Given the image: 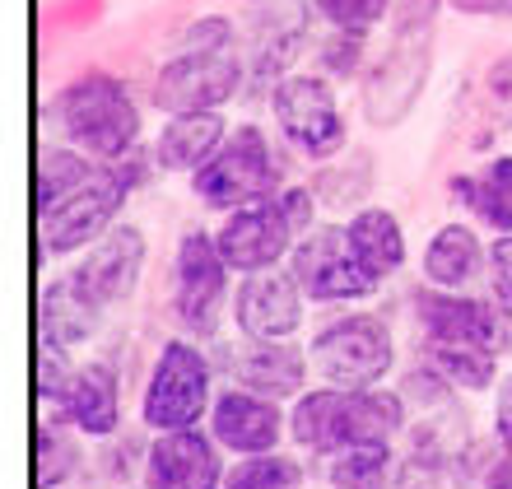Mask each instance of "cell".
<instances>
[{
  "instance_id": "cell-7",
  "label": "cell",
  "mask_w": 512,
  "mask_h": 489,
  "mask_svg": "<svg viewBox=\"0 0 512 489\" xmlns=\"http://www.w3.org/2000/svg\"><path fill=\"white\" fill-rule=\"evenodd\" d=\"M210 401V364L187 340H168L145 387V424L159 434L191 429Z\"/></svg>"
},
{
  "instance_id": "cell-35",
  "label": "cell",
  "mask_w": 512,
  "mask_h": 489,
  "mask_svg": "<svg viewBox=\"0 0 512 489\" xmlns=\"http://www.w3.org/2000/svg\"><path fill=\"white\" fill-rule=\"evenodd\" d=\"M317 187H336V191H326V201L331 205H350V201H359V196H364L368 191V163L364 168H359V173H326L322 182H317Z\"/></svg>"
},
{
  "instance_id": "cell-2",
  "label": "cell",
  "mask_w": 512,
  "mask_h": 489,
  "mask_svg": "<svg viewBox=\"0 0 512 489\" xmlns=\"http://www.w3.org/2000/svg\"><path fill=\"white\" fill-rule=\"evenodd\" d=\"M56 122L75 150L94 154V159H122L135 150V136H140V112H135L126 84L103 70H89L61 89Z\"/></svg>"
},
{
  "instance_id": "cell-31",
  "label": "cell",
  "mask_w": 512,
  "mask_h": 489,
  "mask_svg": "<svg viewBox=\"0 0 512 489\" xmlns=\"http://www.w3.org/2000/svg\"><path fill=\"white\" fill-rule=\"evenodd\" d=\"M70 364H66V345L61 340H52L47 331L38 336V396L47 401H66V392H70Z\"/></svg>"
},
{
  "instance_id": "cell-1",
  "label": "cell",
  "mask_w": 512,
  "mask_h": 489,
  "mask_svg": "<svg viewBox=\"0 0 512 489\" xmlns=\"http://www.w3.org/2000/svg\"><path fill=\"white\" fill-rule=\"evenodd\" d=\"M405 424L401 396L382 392H350L326 387L294 406V438L308 452H345L364 443H391V434Z\"/></svg>"
},
{
  "instance_id": "cell-24",
  "label": "cell",
  "mask_w": 512,
  "mask_h": 489,
  "mask_svg": "<svg viewBox=\"0 0 512 489\" xmlns=\"http://www.w3.org/2000/svg\"><path fill=\"white\" fill-rule=\"evenodd\" d=\"M480 271V243L466 224H447L424 252V275L438 289H461L471 275Z\"/></svg>"
},
{
  "instance_id": "cell-40",
  "label": "cell",
  "mask_w": 512,
  "mask_h": 489,
  "mask_svg": "<svg viewBox=\"0 0 512 489\" xmlns=\"http://www.w3.org/2000/svg\"><path fill=\"white\" fill-rule=\"evenodd\" d=\"M480 489H512V452H503L499 462H489V471L480 476Z\"/></svg>"
},
{
  "instance_id": "cell-36",
  "label": "cell",
  "mask_w": 512,
  "mask_h": 489,
  "mask_svg": "<svg viewBox=\"0 0 512 489\" xmlns=\"http://www.w3.org/2000/svg\"><path fill=\"white\" fill-rule=\"evenodd\" d=\"M391 489H443V466L433 462H419V457H410V466L401 471V480Z\"/></svg>"
},
{
  "instance_id": "cell-12",
  "label": "cell",
  "mask_w": 512,
  "mask_h": 489,
  "mask_svg": "<svg viewBox=\"0 0 512 489\" xmlns=\"http://www.w3.org/2000/svg\"><path fill=\"white\" fill-rule=\"evenodd\" d=\"M294 224H289V215H284L280 196L275 201H252L247 210H238V215L219 229V257L229 261V271H275V261L289 252V243H294Z\"/></svg>"
},
{
  "instance_id": "cell-17",
  "label": "cell",
  "mask_w": 512,
  "mask_h": 489,
  "mask_svg": "<svg viewBox=\"0 0 512 489\" xmlns=\"http://www.w3.org/2000/svg\"><path fill=\"white\" fill-rule=\"evenodd\" d=\"M247 24H252V75L256 80H275L303 52L308 10H303V0H252Z\"/></svg>"
},
{
  "instance_id": "cell-29",
  "label": "cell",
  "mask_w": 512,
  "mask_h": 489,
  "mask_svg": "<svg viewBox=\"0 0 512 489\" xmlns=\"http://www.w3.org/2000/svg\"><path fill=\"white\" fill-rule=\"evenodd\" d=\"M224 489H298V466L289 457H275V452H256V457L233 466Z\"/></svg>"
},
{
  "instance_id": "cell-26",
  "label": "cell",
  "mask_w": 512,
  "mask_h": 489,
  "mask_svg": "<svg viewBox=\"0 0 512 489\" xmlns=\"http://www.w3.org/2000/svg\"><path fill=\"white\" fill-rule=\"evenodd\" d=\"M98 326V308L84 299L70 280H56L47 294H42V331L61 345H80V340L94 336Z\"/></svg>"
},
{
  "instance_id": "cell-34",
  "label": "cell",
  "mask_w": 512,
  "mask_h": 489,
  "mask_svg": "<svg viewBox=\"0 0 512 489\" xmlns=\"http://www.w3.org/2000/svg\"><path fill=\"white\" fill-rule=\"evenodd\" d=\"M391 33L405 38V33H429L433 14H438V0H391Z\"/></svg>"
},
{
  "instance_id": "cell-8",
  "label": "cell",
  "mask_w": 512,
  "mask_h": 489,
  "mask_svg": "<svg viewBox=\"0 0 512 489\" xmlns=\"http://www.w3.org/2000/svg\"><path fill=\"white\" fill-rule=\"evenodd\" d=\"M270 108L275 122L289 136V145L308 154V159H331L345 145V122L331 98V84L317 75H289L270 89Z\"/></svg>"
},
{
  "instance_id": "cell-14",
  "label": "cell",
  "mask_w": 512,
  "mask_h": 489,
  "mask_svg": "<svg viewBox=\"0 0 512 489\" xmlns=\"http://www.w3.org/2000/svg\"><path fill=\"white\" fill-rule=\"evenodd\" d=\"M419 322L429 340H466L480 350L503 354L512 345V322L494 299H452V294H419Z\"/></svg>"
},
{
  "instance_id": "cell-20",
  "label": "cell",
  "mask_w": 512,
  "mask_h": 489,
  "mask_svg": "<svg viewBox=\"0 0 512 489\" xmlns=\"http://www.w3.org/2000/svg\"><path fill=\"white\" fill-rule=\"evenodd\" d=\"M219 145H224V117L219 112H191V117H173L163 126L154 159H159L163 173H196Z\"/></svg>"
},
{
  "instance_id": "cell-33",
  "label": "cell",
  "mask_w": 512,
  "mask_h": 489,
  "mask_svg": "<svg viewBox=\"0 0 512 489\" xmlns=\"http://www.w3.org/2000/svg\"><path fill=\"white\" fill-rule=\"evenodd\" d=\"M485 94H489V108H494V126L508 131L512 126V52L494 61V70H489V80H485Z\"/></svg>"
},
{
  "instance_id": "cell-27",
  "label": "cell",
  "mask_w": 512,
  "mask_h": 489,
  "mask_svg": "<svg viewBox=\"0 0 512 489\" xmlns=\"http://www.w3.org/2000/svg\"><path fill=\"white\" fill-rule=\"evenodd\" d=\"M387 476H391L387 443L345 448L336 462H331V485L336 489H387Z\"/></svg>"
},
{
  "instance_id": "cell-25",
  "label": "cell",
  "mask_w": 512,
  "mask_h": 489,
  "mask_svg": "<svg viewBox=\"0 0 512 489\" xmlns=\"http://www.w3.org/2000/svg\"><path fill=\"white\" fill-rule=\"evenodd\" d=\"M424 359L443 382L466 387V392H485L494 382V350H480V345H466V340H429Z\"/></svg>"
},
{
  "instance_id": "cell-19",
  "label": "cell",
  "mask_w": 512,
  "mask_h": 489,
  "mask_svg": "<svg viewBox=\"0 0 512 489\" xmlns=\"http://www.w3.org/2000/svg\"><path fill=\"white\" fill-rule=\"evenodd\" d=\"M233 373L247 392L280 401V396H294L303 387V354L284 340H252L247 350L233 354Z\"/></svg>"
},
{
  "instance_id": "cell-37",
  "label": "cell",
  "mask_w": 512,
  "mask_h": 489,
  "mask_svg": "<svg viewBox=\"0 0 512 489\" xmlns=\"http://www.w3.org/2000/svg\"><path fill=\"white\" fill-rule=\"evenodd\" d=\"M489 266H494V285H499V294L512 303V233H503L499 243H494Z\"/></svg>"
},
{
  "instance_id": "cell-30",
  "label": "cell",
  "mask_w": 512,
  "mask_h": 489,
  "mask_svg": "<svg viewBox=\"0 0 512 489\" xmlns=\"http://www.w3.org/2000/svg\"><path fill=\"white\" fill-rule=\"evenodd\" d=\"M326 24H336L340 33H364L391 10V0H312Z\"/></svg>"
},
{
  "instance_id": "cell-23",
  "label": "cell",
  "mask_w": 512,
  "mask_h": 489,
  "mask_svg": "<svg viewBox=\"0 0 512 489\" xmlns=\"http://www.w3.org/2000/svg\"><path fill=\"white\" fill-rule=\"evenodd\" d=\"M452 196L471 205L494 233H512V154L494 159L475 177H452Z\"/></svg>"
},
{
  "instance_id": "cell-10",
  "label": "cell",
  "mask_w": 512,
  "mask_h": 489,
  "mask_svg": "<svg viewBox=\"0 0 512 489\" xmlns=\"http://www.w3.org/2000/svg\"><path fill=\"white\" fill-rule=\"evenodd\" d=\"M429 84V38L405 33L364 80V112L373 126H396Z\"/></svg>"
},
{
  "instance_id": "cell-3",
  "label": "cell",
  "mask_w": 512,
  "mask_h": 489,
  "mask_svg": "<svg viewBox=\"0 0 512 489\" xmlns=\"http://www.w3.org/2000/svg\"><path fill=\"white\" fill-rule=\"evenodd\" d=\"M135 177H140L135 168H98L94 163V173L84 177V182H75L52 210L38 215L42 247L61 257V252H75V247H84L89 238H98V233L112 224V215L126 205Z\"/></svg>"
},
{
  "instance_id": "cell-13",
  "label": "cell",
  "mask_w": 512,
  "mask_h": 489,
  "mask_svg": "<svg viewBox=\"0 0 512 489\" xmlns=\"http://www.w3.org/2000/svg\"><path fill=\"white\" fill-rule=\"evenodd\" d=\"M140 266H145V233L131 229V224H117L66 280L94 308H108V303L131 299L135 280H140Z\"/></svg>"
},
{
  "instance_id": "cell-16",
  "label": "cell",
  "mask_w": 512,
  "mask_h": 489,
  "mask_svg": "<svg viewBox=\"0 0 512 489\" xmlns=\"http://www.w3.org/2000/svg\"><path fill=\"white\" fill-rule=\"evenodd\" d=\"M149 489H224V471H219L215 443L196 429H173L149 448L145 462Z\"/></svg>"
},
{
  "instance_id": "cell-41",
  "label": "cell",
  "mask_w": 512,
  "mask_h": 489,
  "mask_svg": "<svg viewBox=\"0 0 512 489\" xmlns=\"http://www.w3.org/2000/svg\"><path fill=\"white\" fill-rule=\"evenodd\" d=\"M461 14H512V0H452Z\"/></svg>"
},
{
  "instance_id": "cell-6",
  "label": "cell",
  "mask_w": 512,
  "mask_h": 489,
  "mask_svg": "<svg viewBox=\"0 0 512 489\" xmlns=\"http://www.w3.org/2000/svg\"><path fill=\"white\" fill-rule=\"evenodd\" d=\"M243 84V66L233 56V42L224 47H196L187 42V52L173 56L154 80V103L173 117H191V112H215L219 103H229Z\"/></svg>"
},
{
  "instance_id": "cell-28",
  "label": "cell",
  "mask_w": 512,
  "mask_h": 489,
  "mask_svg": "<svg viewBox=\"0 0 512 489\" xmlns=\"http://www.w3.org/2000/svg\"><path fill=\"white\" fill-rule=\"evenodd\" d=\"M89 173H94L89 154H80V150H52L47 154L42 168H38V215L42 210H52V205L61 201L75 182H84Z\"/></svg>"
},
{
  "instance_id": "cell-4",
  "label": "cell",
  "mask_w": 512,
  "mask_h": 489,
  "mask_svg": "<svg viewBox=\"0 0 512 489\" xmlns=\"http://www.w3.org/2000/svg\"><path fill=\"white\" fill-rule=\"evenodd\" d=\"M312 368L322 373L331 387H350V392H373V382L391 373V336L387 322L373 313L340 317L312 340Z\"/></svg>"
},
{
  "instance_id": "cell-32",
  "label": "cell",
  "mask_w": 512,
  "mask_h": 489,
  "mask_svg": "<svg viewBox=\"0 0 512 489\" xmlns=\"http://www.w3.org/2000/svg\"><path fill=\"white\" fill-rule=\"evenodd\" d=\"M75 448H70L61 434H47V429H38V489H61L66 485V476L75 471Z\"/></svg>"
},
{
  "instance_id": "cell-39",
  "label": "cell",
  "mask_w": 512,
  "mask_h": 489,
  "mask_svg": "<svg viewBox=\"0 0 512 489\" xmlns=\"http://www.w3.org/2000/svg\"><path fill=\"white\" fill-rule=\"evenodd\" d=\"M494 429H499L503 448L512 452V378L499 387V406H494Z\"/></svg>"
},
{
  "instance_id": "cell-21",
  "label": "cell",
  "mask_w": 512,
  "mask_h": 489,
  "mask_svg": "<svg viewBox=\"0 0 512 489\" xmlns=\"http://www.w3.org/2000/svg\"><path fill=\"white\" fill-rule=\"evenodd\" d=\"M66 415L75 424H80L89 438H103L117 429V373H112L108 364H89L75 373V382H70L66 392Z\"/></svg>"
},
{
  "instance_id": "cell-18",
  "label": "cell",
  "mask_w": 512,
  "mask_h": 489,
  "mask_svg": "<svg viewBox=\"0 0 512 489\" xmlns=\"http://www.w3.org/2000/svg\"><path fill=\"white\" fill-rule=\"evenodd\" d=\"M215 438L224 443V448L243 452V457H256V452H275V443H280V410H275V401L261 392H224L215 406Z\"/></svg>"
},
{
  "instance_id": "cell-11",
  "label": "cell",
  "mask_w": 512,
  "mask_h": 489,
  "mask_svg": "<svg viewBox=\"0 0 512 489\" xmlns=\"http://www.w3.org/2000/svg\"><path fill=\"white\" fill-rule=\"evenodd\" d=\"M224 280H229V261L219 257V243L210 233H187L177 247V317L196 331V336H215L219 303H224Z\"/></svg>"
},
{
  "instance_id": "cell-9",
  "label": "cell",
  "mask_w": 512,
  "mask_h": 489,
  "mask_svg": "<svg viewBox=\"0 0 512 489\" xmlns=\"http://www.w3.org/2000/svg\"><path fill=\"white\" fill-rule=\"evenodd\" d=\"M294 280L303 285L312 303H340V299H364L373 294V275L364 261L354 257L350 233L345 229H317L294 247Z\"/></svg>"
},
{
  "instance_id": "cell-38",
  "label": "cell",
  "mask_w": 512,
  "mask_h": 489,
  "mask_svg": "<svg viewBox=\"0 0 512 489\" xmlns=\"http://www.w3.org/2000/svg\"><path fill=\"white\" fill-rule=\"evenodd\" d=\"M280 205H284V215H289V224H294V229H308V224H312V191L308 187H289L280 196Z\"/></svg>"
},
{
  "instance_id": "cell-5",
  "label": "cell",
  "mask_w": 512,
  "mask_h": 489,
  "mask_svg": "<svg viewBox=\"0 0 512 489\" xmlns=\"http://www.w3.org/2000/svg\"><path fill=\"white\" fill-rule=\"evenodd\" d=\"M275 159H270V145L256 126H238L224 145H219L210 159L196 168V196L215 210H233V205L247 201H266L275 191Z\"/></svg>"
},
{
  "instance_id": "cell-22",
  "label": "cell",
  "mask_w": 512,
  "mask_h": 489,
  "mask_svg": "<svg viewBox=\"0 0 512 489\" xmlns=\"http://www.w3.org/2000/svg\"><path fill=\"white\" fill-rule=\"evenodd\" d=\"M345 233H350L354 257L364 261V271L373 275V280H387L391 271H401L405 233H401V224H396V215H387V210H364V215H354L350 224H345Z\"/></svg>"
},
{
  "instance_id": "cell-15",
  "label": "cell",
  "mask_w": 512,
  "mask_h": 489,
  "mask_svg": "<svg viewBox=\"0 0 512 489\" xmlns=\"http://www.w3.org/2000/svg\"><path fill=\"white\" fill-rule=\"evenodd\" d=\"M233 317H238L247 340L294 336L298 322H303V285L280 271L247 275V285L238 289V303H233Z\"/></svg>"
}]
</instances>
